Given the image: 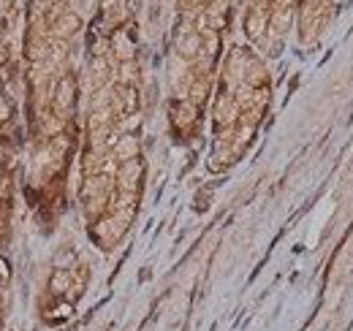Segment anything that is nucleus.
<instances>
[{
    "instance_id": "obj_2",
    "label": "nucleus",
    "mask_w": 353,
    "mask_h": 331,
    "mask_svg": "<svg viewBox=\"0 0 353 331\" xmlns=\"http://www.w3.org/2000/svg\"><path fill=\"white\" fill-rule=\"evenodd\" d=\"M6 11H14V0H0V14Z\"/></svg>"
},
{
    "instance_id": "obj_1",
    "label": "nucleus",
    "mask_w": 353,
    "mask_h": 331,
    "mask_svg": "<svg viewBox=\"0 0 353 331\" xmlns=\"http://www.w3.org/2000/svg\"><path fill=\"white\" fill-rule=\"evenodd\" d=\"M79 16L76 14H71V11H63L57 20L52 22V33L57 35V38H65V35H71L73 30H79Z\"/></svg>"
}]
</instances>
